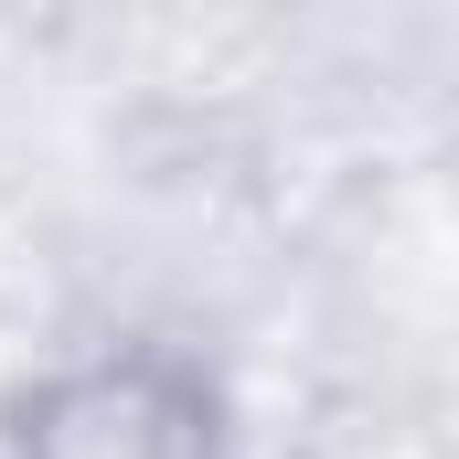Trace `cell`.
Returning <instances> with one entry per match:
<instances>
[{
  "label": "cell",
  "instance_id": "cell-1",
  "mask_svg": "<svg viewBox=\"0 0 459 459\" xmlns=\"http://www.w3.org/2000/svg\"><path fill=\"white\" fill-rule=\"evenodd\" d=\"M0 459H246L225 374L171 332L43 352L0 395Z\"/></svg>",
  "mask_w": 459,
  "mask_h": 459
}]
</instances>
